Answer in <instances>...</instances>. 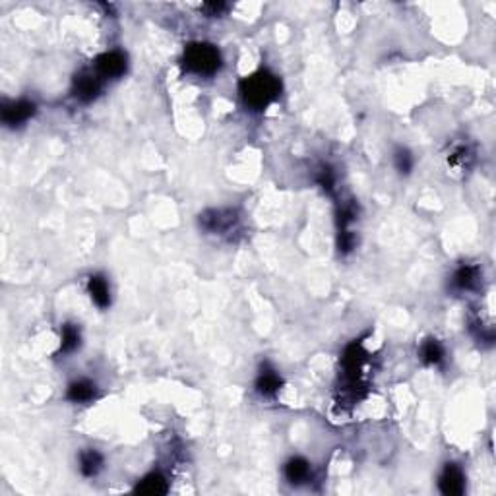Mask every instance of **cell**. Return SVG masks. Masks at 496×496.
<instances>
[{"instance_id": "obj_7", "label": "cell", "mask_w": 496, "mask_h": 496, "mask_svg": "<svg viewBox=\"0 0 496 496\" xmlns=\"http://www.w3.org/2000/svg\"><path fill=\"white\" fill-rule=\"evenodd\" d=\"M281 386H283V378L280 376V372L270 365H264L256 378V392L264 397H271L280 392Z\"/></svg>"}, {"instance_id": "obj_9", "label": "cell", "mask_w": 496, "mask_h": 496, "mask_svg": "<svg viewBox=\"0 0 496 496\" xmlns=\"http://www.w3.org/2000/svg\"><path fill=\"white\" fill-rule=\"evenodd\" d=\"M310 463L305 458H291L283 467V475L291 485H303L310 479Z\"/></svg>"}, {"instance_id": "obj_2", "label": "cell", "mask_w": 496, "mask_h": 496, "mask_svg": "<svg viewBox=\"0 0 496 496\" xmlns=\"http://www.w3.org/2000/svg\"><path fill=\"white\" fill-rule=\"evenodd\" d=\"M221 64V53L211 43H190L182 54V68L196 76H214Z\"/></svg>"}, {"instance_id": "obj_17", "label": "cell", "mask_w": 496, "mask_h": 496, "mask_svg": "<svg viewBox=\"0 0 496 496\" xmlns=\"http://www.w3.org/2000/svg\"><path fill=\"white\" fill-rule=\"evenodd\" d=\"M394 167H396V171L399 175L407 177L409 173L413 171V167H415V157H413V154L407 147H397L396 152H394Z\"/></svg>"}, {"instance_id": "obj_8", "label": "cell", "mask_w": 496, "mask_h": 496, "mask_svg": "<svg viewBox=\"0 0 496 496\" xmlns=\"http://www.w3.org/2000/svg\"><path fill=\"white\" fill-rule=\"evenodd\" d=\"M99 394L97 386L91 380H74L72 384L66 390V399L72 403H90Z\"/></svg>"}, {"instance_id": "obj_18", "label": "cell", "mask_w": 496, "mask_h": 496, "mask_svg": "<svg viewBox=\"0 0 496 496\" xmlns=\"http://www.w3.org/2000/svg\"><path fill=\"white\" fill-rule=\"evenodd\" d=\"M318 182H320V186H324L326 190H332L334 189V173H332V169H328V167H324L322 171H320V175H318Z\"/></svg>"}, {"instance_id": "obj_1", "label": "cell", "mask_w": 496, "mask_h": 496, "mask_svg": "<svg viewBox=\"0 0 496 496\" xmlns=\"http://www.w3.org/2000/svg\"><path fill=\"white\" fill-rule=\"evenodd\" d=\"M281 81L270 70H258L241 80L239 93L243 97L244 105L253 111H264L280 97Z\"/></svg>"}, {"instance_id": "obj_14", "label": "cell", "mask_w": 496, "mask_h": 496, "mask_svg": "<svg viewBox=\"0 0 496 496\" xmlns=\"http://www.w3.org/2000/svg\"><path fill=\"white\" fill-rule=\"evenodd\" d=\"M167 490H169V485H167V479L163 477L161 473L145 475L136 487V493H142V495H165Z\"/></svg>"}, {"instance_id": "obj_15", "label": "cell", "mask_w": 496, "mask_h": 496, "mask_svg": "<svg viewBox=\"0 0 496 496\" xmlns=\"http://www.w3.org/2000/svg\"><path fill=\"white\" fill-rule=\"evenodd\" d=\"M81 343L80 328L76 324H64L63 332H61V353L63 355H70L74 353Z\"/></svg>"}, {"instance_id": "obj_10", "label": "cell", "mask_w": 496, "mask_h": 496, "mask_svg": "<svg viewBox=\"0 0 496 496\" xmlns=\"http://www.w3.org/2000/svg\"><path fill=\"white\" fill-rule=\"evenodd\" d=\"M237 221L233 211H208L200 217V223L204 229H208L211 233H221Z\"/></svg>"}, {"instance_id": "obj_13", "label": "cell", "mask_w": 496, "mask_h": 496, "mask_svg": "<svg viewBox=\"0 0 496 496\" xmlns=\"http://www.w3.org/2000/svg\"><path fill=\"white\" fill-rule=\"evenodd\" d=\"M103 470V456L99 451L88 448L80 454V471L83 477H95Z\"/></svg>"}, {"instance_id": "obj_19", "label": "cell", "mask_w": 496, "mask_h": 496, "mask_svg": "<svg viewBox=\"0 0 496 496\" xmlns=\"http://www.w3.org/2000/svg\"><path fill=\"white\" fill-rule=\"evenodd\" d=\"M202 10H204L208 16H219V14H223L227 10V4L225 2H208V4L202 6Z\"/></svg>"}, {"instance_id": "obj_16", "label": "cell", "mask_w": 496, "mask_h": 496, "mask_svg": "<svg viewBox=\"0 0 496 496\" xmlns=\"http://www.w3.org/2000/svg\"><path fill=\"white\" fill-rule=\"evenodd\" d=\"M444 347L442 343L438 339H426V342L421 345V359H423L424 365H440L444 361Z\"/></svg>"}, {"instance_id": "obj_5", "label": "cell", "mask_w": 496, "mask_h": 496, "mask_svg": "<svg viewBox=\"0 0 496 496\" xmlns=\"http://www.w3.org/2000/svg\"><path fill=\"white\" fill-rule=\"evenodd\" d=\"M440 493L446 496H460L465 493V475L460 465L456 463H446L444 465L440 479H438Z\"/></svg>"}, {"instance_id": "obj_3", "label": "cell", "mask_w": 496, "mask_h": 496, "mask_svg": "<svg viewBox=\"0 0 496 496\" xmlns=\"http://www.w3.org/2000/svg\"><path fill=\"white\" fill-rule=\"evenodd\" d=\"M127 54L120 51H109V53L99 54L93 63V72L99 80H117L127 74Z\"/></svg>"}, {"instance_id": "obj_11", "label": "cell", "mask_w": 496, "mask_h": 496, "mask_svg": "<svg viewBox=\"0 0 496 496\" xmlns=\"http://www.w3.org/2000/svg\"><path fill=\"white\" fill-rule=\"evenodd\" d=\"M88 291H90L91 301L99 308H107L111 305V287L109 281L103 275H91L88 280Z\"/></svg>"}, {"instance_id": "obj_4", "label": "cell", "mask_w": 496, "mask_h": 496, "mask_svg": "<svg viewBox=\"0 0 496 496\" xmlns=\"http://www.w3.org/2000/svg\"><path fill=\"white\" fill-rule=\"evenodd\" d=\"M35 103L27 99H18V101H6L2 109H0V118L2 122L10 128L22 127L26 125L29 118L35 115Z\"/></svg>"}, {"instance_id": "obj_12", "label": "cell", "mask_w": 496, "mask_h": 496, "mask_svg": "<svg viewBox=\"0 0 496 496\" xmlns=\"http://www.w3.org/2000/svg\"><path fill=\"white\" fill-rule=\"evenodd\" d=\"M479 275H481V273H479L477 266L465 264V266H461V268L454 271L451 285H454V289H458V291H471V289H475L479 285Z\"/></svg>"}, {"instance_id": "obj_6", "label": "cell", "mask_w": 496, "mask_h": 496, "mask_svg": "<svg viewBox=\"0 0 496 496\" xmlns=\"http://www.w3.org/2000/svg\"><path fill=\"white\" fill-rule=\"evenodd\" d=\"M101 93V80L95 72H80L74 78V95L81 103H90Z\"/></svg>"}]
</instances>
